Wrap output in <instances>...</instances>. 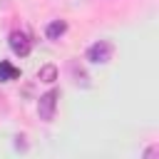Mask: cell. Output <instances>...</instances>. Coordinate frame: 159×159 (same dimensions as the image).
<instances>
[{
	"instance_id": "cell-8",
	"label": "cell",
	"mask_w": 159,
	"mask_h": 159,
	"mask_svg": "<svg viewBox=\"0 0 159 159\" xmlns=\"http://www.w3.org/2000/svg\"><path fill=\"white\" fill-rule=\"evenodd\" d=\"M157 154H159V149H157V147H149V149L144 152V157H147V159H149V157H157Z\"/></svg>"
},
{
	"instance_id": "cell-4",
	"label": "cell",
	"mask_w": 159,
	"mask_h": 159,
	"mask_svg": "<svg viewBox=\"0 0 159 159\" xmlns=\"http://www.w3.org/2000/svg\"><path fill=\"white\" fill-rule=\"evenodd\" d=\"M65 32H67V22H65V20H52V22H47V27H45V37H47V40H60Z\"/></svg>"
},
{
	"instance_id": "cell-3",
	"label": "cell",
	"mask_w": 159,
	"mask_h": 159,
	"mask_svg": "<svg viewBox=\"0 0 159 159\" xmlns=\"http://www.w3.org/2000/svg\"><path fill=\"white\" fill-rule=\"evenodd\" d=\"M7 45H10V50H12L15 57H27L30 50H32V40H30V35L22 32V30H12L10 37H7Z\"/></svg>"
},
{
	"instance_id": "cell-1",
	"label": "cell",
	"mask_w": 159,
	"mask_h": 159,
	"mask_svg": "<svg viewBox=\"0 0 159 159\" xmlns=\"http://www.w3.org/2000/svg\"><path fill=\"white\" fill-rule=\"evenodd\" d=\"M112 55H114V47H112V42H107V40L92 42V45L87 47V52H84L87 62H92V65H107V62L112 60Z\"/></svg>"
},
{
	"instance_id": "cell-6",
	"label": "cell",
	"mask_w": 159,
	"mask_h": 159,
	"mask_svg": "<svg viewBox=\"0 0 159 159\" xmlns=\"http://www.w3.org/2000/svg\"><path fill=\"white\" fill-rule=\"evenodd\" d=\"M37 80L45 82V84H52V82L57 80V67H55V65H42V67L37 70Z\"/></svg>"
},
{
	"instance_id": "cell-7",
	"label": "cell",
	"mask_w": 159,
	"mask_h": 159,
	"mask_svg": "<svg viewBox=\"0 0 159 159\" xmlns=\"http://www.w3.org/2000/svg\"><path fill=\"white\" fill-rule=\"evenodd\" d=\"M72 77H75V84L77 87H89V77L82 70H77V65H72Z\"/></svg>"
},
{
	"instance_id": "cell-5",
	"label": "cell",
	"mask_w": 159,
	"mask_h": 159,
	"mask_svg": "<svg viewBox=\"0 0 159 159\" xmlns=\"http://www.w3.org/2000/svg\"><path fill=\"white\" fill-rule=\"evenodd\" d=\"M17 77H20V70H17L12 62L0 60V82H12V80H17Z\"/></svg>"
},
{
	"instance_id": "cell-2",
	"label": "cell",
	"mask_w": 159,
	"mask_h": 159,
	"mask_svg": "<svg viewBox=\"0 0 159 159\" xmlns=\"http://www.w3.org/2000/svg\"><path fill=\"white\" fill-rule=\"evenodd\" d=\"M57 99H60V89H47L45 94H40V99H37V114H40L42 122H52L55 119Z\"/></svg>"
}]
</instances>
